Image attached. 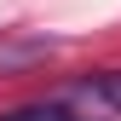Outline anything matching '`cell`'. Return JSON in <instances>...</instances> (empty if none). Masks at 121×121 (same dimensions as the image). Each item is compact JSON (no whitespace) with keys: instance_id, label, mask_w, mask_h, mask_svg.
Here are the masks:
<instances>
[{"instance_id":"1","label":"cell","mask_w":121,"mask_h":121,"mask_svg":"<svg viewBox=\"0 0 121 121\" xmlns=\"http://www.w3.org/2000/svg\"><path fill=\"white\" fill-rule=\"evenodd\" d=\"M58 52L52 35H0V75H23Z\"/></svg>"},{"instance_id":"2","label":"cell","mask_w":121,"mask_h":121,"mask_svg":"<svg viewBox=\"0 0 121 121\" xmlns=\"http://www.w3.org/2000/svg\"><path fill=\"white\" fill-rule=\"evenodd\" d=\"M81 92H86V98H98V104H110V110H121V69H104V75H92Z\"/></svg>"},{"instance_id":"3","label":"cell","mask_w":121,"mask_h":121,"mask_svg":"<svg viewBox=\"0 0 121 121\" xmlns=\"http://www.w3.org/2000/svg\"><path fill=\"white\" fill-rule=\"evenodd\" d=\"M0 121H69L64 104H23V110H6Z\"/></svg>"},{"instance_id":"4","label":"cell","mask_w":121,"mask_h":121,"mask_svg":"<svg viewBox=\"0 0 121 121\" xmlns=\"http://www.w3.org/2000/svg\"><path fill=\"white\" fill-rule=\"evenodd\" d=\"M69 121H81V115H69Z\"/></svg>"}]
</instances>
